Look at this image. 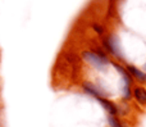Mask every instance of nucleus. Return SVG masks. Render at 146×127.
<instances>
[{
	"mask_svg": "<svg viewBox=\"0 0 146 127\" xmlns=\"http://www.w3.org/2000/svg\"><path fill=\"white\" fill-rule=\"evenodd\" d=\"M83 87H85V90H86V92H88V94H91V95H94V96H96L99 99V98H101L103 96V92L100 91V90L98 89V87L95 86V85H92L91 82H85V85H83Z\"/></svg>",
	"mask_w": 146,
	"mask_h": 127,
	"instance_id": "nucleus-2",
	"label": "nucleus"
},
{
	"mask_svg": "<svg viewBox=\"0 0 146 127\" xmlns=\"http://www.w3.org/2000/svg\"><path fill=\"white\" fill-rule=\"evenodd\" d=\"M82 57L86 62H88V63L92 64V66L96 67V68H103V67L108 63L106 58H101V57H99L98 54L92 53V51H83Z\"/></svg>",
	"mask_w": 146,
	"mask_h": 127,
	"instance_id": "nucleus-1",
	"label": "nucleus"
},
{
	"mask_svg": "<svg viewBox=\"0 0 146 127\" xmlns=\"http://www.w3.org/2000/svg\"><path fill=\"white\" fill-rule=\"evenodd\" d=\"M108 122H109V126L110 127H123L121 123L118 122V121L115 120V118L113 117V116H109L108 117Z\"/></svg>",
	"mask_w": 146,
	"mask_h": 127,
	"instance_id": "nucleus-6",
	"label": "nucleus"
},
{
	"mask_svg": "<svg viewBox=\"0 0 146 127\" xmlns=\"http://www.w3.org/2000/svg\"><path fill=\"white\" fill-rule=\"evenodd\" d=\"M94 28H95V31H96V32H99V33H101V32H103V30H101V27H100V26H98V25H94Z\"/></svg>",
	"mask_w": 146,
	"mask_h": 127,
	"instance_id": "nucleus-7",
	"label": "nucleus"
},
{
	"mask_svg": "<svg viewBox=\"0 0 146 127\" xmlns=\"http://www.w3.org/2000/svg\"><path fill=\"white\" fill-rule=\"evenodd\" d=\"M144 68H145V71H146V64H145V67H144Z\"/></svg>",
	"mask_w": 146,
	"mask_h": 127,
	"instance_id": "nucleus-8",
	"label": "nucleus"
},
{
	"mask_svg": "<svg viewBox=\"0 0 146 127\" xmlns=\"http://www.w3.org/2000/svg\"><path fill=\"white\" fill-rule=\"evenodd\" d=\"M133 95L136 98V100L141 104H146V90L142 87H136L133 90Z\"/></svg>",
	"mask_w": 146,
	"mask_h": 127,
	"instance_id": "nucleus-3",
	"label": "nucleus"
},
{
	"mask_svg": "<svg viewBox=\"0 0 146 127\" xmlns=\"http://www.w3.org/2000/svg\"><path fill=\"white\" fill-rule=\"evenodd\" d=\"M127 71H129L132 74H133L135 77H136L139 81H141V82H146V73H144V72H141V71H139V69L136 68V67H133V66H128L127 67Z\"/></svg>",
	"mask_w": 146,
	"mask_h": 127,
	"instance_id": "nucleus-4",
	"label": "nucleus"
},
{
	"mask_svg": "<svg viewBox=\"0 0 146 127\" xmlns=\"http://www.w3.org/2000/svg\"><path fill=\"white\" fill-rule=\"evenodd\" d=\"M99 102L101 103V105H103L104 108H105L106 110L109 112V114L110 116H113V114H115L117 113V108L114 107V104H111L109 100H106V99H103V98H99Z\"/></svg>",
	"mask_w": 146,
	"mask_h": 127,
	"instance_id": "nucleus-5",
	"label": "nucleus"
}]
</instances>
